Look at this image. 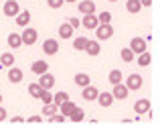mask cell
Listing matches in <instances>:
<instances>
[{"label": "cell", "mask_w": 160, "mask_h": 132, "mask_svg": "<svg viewBox=\"0 0 160 132\" xmlns=\"http://www.w3.org/2000/svg\"><path fill=\"white\" fill-rule=\"evenodd\" d=\"M93 31H95V35H98L99 41H108V39H112V37H113V27H112V23H99L98 27L93 29Z\"/></svg>", "instance_id": "6da1fadb"}, {"label": "cell", "mask_w": 160, "mask_h": 132, "mask_svg": "<svg viewBox=\"0 0 160 132\" xmlns=\"http://www.w3.org/2000/svg\"><path fill=\"white\" fill-rule=\"evenodd\" d=\"M37 39H39V33H37V29H32V27H24V31L20 33V41H22V45H27V47L35 45Z\"/></svg>", "instance_id": "7a4b0ae2"}, {"label": "cell", "mask_w": 160, "mask_h": 132, "mask_svg": "<svg viewBox=\"0 0 160 132\" xmlns=\"http://www.w3.org/2000/svg\"><path fill=\"white\" fill-rule=\"evenodd\" d=\"M142 83H144V79H142L140 73H132V75H128V79H126V87H128L130 92H138V89L142 87Z\"/></svg>", "instance_id": "3957f363"}, {"label": "cell", "mask_w": 160, "mask_h": 132, "mask_svg": "<svg viewBox=\"0 0 160 132\" xmlns=\"http://www.w3.org/2000/svg\"><path fill=\"white\" fill-rule=\"evenodd\" d=\"M43 53L49 55V57L57 55V53H59V43H57V39H45V41H43Z\"/></svg>", "instance_id": "277c9868"}, {"label": "cell", "mask_w": 160, "mask_h": 132, "mask_svg": "<svg viewBox=\"0 0 160 132\" xmlns=\"http://www.w3.org/2000/svg\"><path fill=\"white\" fill-rule=\"evenodd\" d=\"M2 12L6 16H12V18H14V16L20 12L18 2H16V0H6V2H4V6H2Z\"/></svg>", "instance_id": "5b68a950"}, {"label": "cell", "mask_w": 160, "mask_h": 132, "mask_svg": "<svg viewBox=\"0 0 160 132\" xmlns=\"http://www.w3.org/2000/svg\"><path fill=\"white\" fill-rule=\"evenodd\" d=\"M128 93H130V89L126 87V83H116L112 89V96H113V100H128Z\"/></svg>", "instance_id": "8992f818"}, {"label": "cell", "mask_w": 160, "mask_h": 132, "mask_svg": "<svg viewBox=\"0 0 160 132\" xmlns=\"http://www.w3.org/2000/svg\"><path fill=\"white\" fill-rule=\"evenodd\" d=\"M98 93H99V89L95 87V86H83L81 87V98L85 102H95V98H98Z\"/></svg>", "instance_id": "52a82bcc"}, {"label": "cell", "mask_w": 160, "mask_h": 132, "mask_svg": "<svg viewBox=\"0 0 160 132\" xmlns=\"http://www.w3.org/2000/svg\"><path fill=\"white\" fill-rule=\"evenodd\" d=\"M130 49L134 51V55L142 53V51H148V47H146V39H142V37H134V39L130 41Z\"/></svg>", "instance_id": "ba28073f"}, {"label": "cell", "mask_w": 160, "mask_h": 132, "mask_svg": "<svg viewBox=\"0 0 160 132\" xmlns=\"http://www.w3.org/2000/svg\"><path fill=\"white\" fill-rule=\"evenodd\" d=\"M99 24V20H98V14H83V18H81V27H85L87 31H93L95 27Z\"/></svg>", "instance_id": "9c48e42d"}, {"label": "cell", "mask_w": 160, "mask_h": 132, "mask_svg": "<svg viewBox=\"0 0 160 132\" xmlns=\"http://www.w3.org/2000/svg\"><path fill=\"white\" fill-rule=\"evenodd\" d=\"M24 79V73H22V69H18V67H8V82L10 83H20Z\"/></svg>", "instance_id": "30bf717a"}, {"label": "cell", "mask_w": 160, "mask_h": 132, "mask_svg": "<svg viewBox=\"0 0 160 132\" xmlns=\"http://www.w3.org/2000/svg\"><path fill=\"white\" fill-rule=\"evenodd\" d=\"M77 8H79L81 14H93L95 12V2L93 0H79Z\"/></svg>", "instance_id": "8fae6325"}, {"label": "cell", "mask_w": 160, "mask_h": 132, "mask_svg": "<svg viewBox=\"0 0 160 132\" xmlns=\"http://www.w3.org/2000/svg\"><path fill=\"white\" fill-rule=\"evenodd\" d=\"M39 86L43 87V89H51L55 86V77L49 73V71H45V73L39 75Z\"/></svg>", "instance_id": "7c38bea8"}, {"label": "cell", "mask_w": 160, "mask_h": 132, "mask_svg": "<svg viewBox=\"0 0 160 132\" xmlns=\"http://www.w3.org/2000/svg\"><path fill=\"white\" fill-rule=\"evenodd\" d=\"M95 102H98L102 108H109V106L113 104V96L112 92H103V93H98V98H95Z\"/></svg>", "instance_id": "4fadbf2b"}, {"label": "cell", "mask_w": 160, "mask_h": 132, "mask_svg": "<svg viewBox=\"0 0 160 132\" xmlns=\"http://www.w3.org/2000/svg\"><path fill=\"white\" fill-rule=\"evenodd\" d=\"M83 51H85L89 57H98V55L102 53V47H99L98 41H87V45H85V49H83Z\"/></svg>", "instance_id": "5bb4252c"}, {"label": "cell", "mask_w": 160, "mask_h": 132, "mask_svg": "<svg viewBox=\"0 0 160 132\" xmlns=\"http://www.w3.org/2000/svg\"><path fill=\"white\" fill-rule=\"evenodd\" d=\"M134 112L140 116V114H146L150 112V100H146V98H142V100H138L136 104H134Z\"/></svg>", "instance_id": "9a60e30c"}, {"label": "cell", "mask_w": 160, "mask_h": 132, "mask_svg": "<svg viewBox=\"0 0 160 132\" xmlns=\"http://www.w3.org/2000/svg\"><path fill=\"white\" fill-rule=\"evenodd\" d=\"M14 20H16V24H18L20 29L28 27V23H31V12H28V10H24V12H18V14L14 16Z\"/></svg>", "instance_id": "2e32d148"}, {"label": "cell", "mask_w": 160, "mask_h": 132, "mask_svg": "<svg viewBox=\"0 0 160 132\" xmlns=\"http://www.w3.org/2000/svg\"><path fill=\"white\" fill-rule=\"evenodd\" d=\"M73 82L77 83L79 87H83V86H89V83H91V77H89V73H83V71H79V73L73 75Z\"/></svg>", "instance_id": "e0dca14e"}, {"label": "cell", "mask_w": 160, "mask_h": 132, "mask_svg": "<svg viewBox=\"0 0 160 132\" xmlns=\"http://www.w3.org/2000/svg\"><path fill=\"white\" fill-rule=\"evenodd\" d=\"M75 110V102H71V100H65L63 104H59V112L63 114L65 118H69V114Z\"/></svg>", "instance_id": "ac0fdd59"}, {"label": "cell", "mask_w": 160, "mask_h": 132, "mask_svg": "<svg viewBox=\"0 0 160 132\" xmlns=\"http://www.w3.org/2000/svg\"><path fill=\"white\" fill-rule=\"evenodd\" d=\"M31 71L35 75H41V73H45V71H49V63L47 61H35L31 65Z\"/></svg>", "instance_id": "d6986e66"}, {"label": "cell", "mask_w": 160, "mask_h": 132, "mask_svg": "<svg viewBox=\"0 0 160 132\" xmlns=\"http://www.w3.org/2000/svg\"><path fill=\"white\" fill-rule=\"evenodd\" d=\"M73 31L75 29L71 27L69 23H63L61 27H59V37H61V39H71V37H73Z\"/></svg>", "instance_id": "ffe728a7"}, {"label": "cell", "mask_w": 160, "mask_h": 132, "mask_svg": "<svg viewBox=\"0 0 160 132\" xmlns=\"http://www.w3.org/2000/svg\"><path fill=\"white\" fill-rule=\"evenodd\" d=\"M8 47H10V49H18V47H22L20 33H10V35H8Z\"/></svg>", "instance_id": "44dd1931"}, {"label": "cell", "mask_w": 160, "mask_h": 132, "mask_svg": "<svg viewBox=\"0 0 160 132\" xmlns=\"http://www.w3.org/2000/svg\"><path fill=\"white\" fill-rule=\"evenodd\" d=\"M126 10H128L130 14H138V12L142 10L140 0H128V2H126Z\"/></svg>", "instance_id": "7402d4cb"}, {"label": "cell", "mask_w": 160, "mask_h": 132, "mask_svg": "<svg viewBox=\"0 0 160 132\" xmlns=\"http://www.w3.org/2000/svg\"><path fill=\"white\" fill-rule=\"evenodd\" d=\"M150 63H152V55H150L148 51H142V53H138V65H140V67H148Z\"/></svg>", "instance_id": "603a6c76"}, {"label": "cell", "mask_w": 160, "mask_h": 132, "mask_svg": "<svg viewBox=\"0 0 160 132\" xmlns=\"http://www.w3.org/2000/svg\"><path fill=\"white\" fill-rule=\"evenodd\" d=\"M69 120L75 122V124H77V122H83V120H85V112H83L81 108H77V106H75V110L69 114Z\"/></svg>", "instance_id": "cb8c5ba5"}, {"label": "cell", "mask_w": 160, "mask_h": 132, "mask_svg": "<svg viewBox=\"0 0 160 132\" xmlns=\"http://www.w3.org/2000/svg\"><path fill=\"white\" fill-rule=\"evenodd\" d=\"M0 63H2V67H12L14 65V55L12 53H2L0 55Z\"/></svg>", "instance_id": "d4e9b609"}, {"label": "cell", "mask_w": 160, "mask_h": 132, "mask_svg": "<svg viewBox=\"0 0 160 132\" xmlns=\"http://www.w3.org/2000/svg\"><path fill=\"white\" fill-rule=\"evenodd\" d=\"M108 82L112 83V86L120 83L122 82V71L120 69H112V71H109V75H108Z\"/></svg>", "instance_id": "484cf974"}, {"label": "cell", "mask_w": 160, "mask_h": 132, "mask_svg": "<svg viewBox=\"0 0 160 132\" xmlns=\"http://www.w3.org/2000/svg\"><path fill=\"white\" fill-rule=\"evenodd\" d=\"M122 59H124V61L126 63H132L134 61V59H136V55H134V51L132 49H130V47H124V49H122Z\"/></svg>", "instance_id": "4316f807"}, {"label": "cell", "mask_w": 160, "mask_h": 132, "mask_svg": "<svg viewBox=\"0 0 160 132\" xmlns=\"http://www.w3.org/2000/svg\"><path fill=\"white\" fill-rule=\"evenodd\" d=\"M37 100H41L43 104H51V102H53L51 89H41V93H39V98H37Z\"/></svg>", "instance_id": "83f0119b"}, {"label": "cell", "mask_w": 160, "mask_h": 132, "mask_svg": "<svg viewBox=\"0 0 160 132\" xmlns=\"http://www.w3.org/2000/svg\"><path fill=\"white\" fill-rule=\"evenodd\" d=\"M87 41H89L87 37H77V39L73 41V49L75 51H83V49H85V45H87Z\"/></svg>", "instance_id": "f1b7e54d"}, {"label": "cell", "mask_w": 160, "mask_h": 132, "mask_svg": "<svg viewBox=\"0 0 160 132\" xmlns=\"http://www.w3.org/2000/svg\"><path fill=\"white\" fill-rule=\"evenodd\" d=\"M59 112V106L57 104H53V102H51V104H45V108H43V114H45V116H53V114H57Z\"/></svg>", "instance_id": "f546056e"}, {"label": "cell", "mask_w": 160, "mask_h": 132, "mask_svg": "<svg viewBox=\"0 0 160 132\" xmlns=\"http://www.w3.org/2000/svg\"><path fill=\"white\" fill-rule=\"evenodd\" d=\"M65 100H69V93L67 92H57V93H53V104H63Z\"/></svg>", "instance_id": "4dcf8cb0"}, {"label": "cell", "mask_w": 160, "mask_h": 132, "mask_svg": "<svg viewBox=\"0 0 160 132\" xmlns=\"http://www.w3.org/2000/svg\"><path fill=\"white\" fill-rule=\"evenodd\" d=\"M41 89H43V87H41V86H39V82H37V83H31V86H28V93H31V96H32V98H39V93H41Z\"/></svg>", "instance_id": "1f68e13d"}, {"label": "cell", "mask_w": 160, "mask_h": 132, "mask_svg": "<svg viewBox=\"0 0 160 132\" xmlns=\"http://www.w3.org/2000/svg\"><path fill=\"white\" fill-rule=\"evenodd\" d=\"M98 20H99V23H112V12H108V10L99 12V14H98Z\"/></svg>", "instance_id": "d6a6232c"}, {"label": "cell", "mask_w": 160, "mask_h": 132, "mask_svg": "<svg viewBox=\"0 0 160 132\" xmlns=\"http://www.w3.org/2000/svg\"><path fill=\"white\" fill-rule=\"evenodd\" d=\"M47 4H49L51 8H57V10H59V8L65 4V0H47Z\"/></svg>", "instance_id": "836d02e7"}, {"label": "cell", "mask_w": 160, "mask_h": 132, "mask_svg": "<svg viewBox=\"0 0 160 132\" xmlns=\"http://www.w3.org/2000/svg\"><path fill=\"white\" fill-rule=\"evenodd\" d=\"M67 23H69L73 29H79V27H81V20H79V18H75V16H71V18L67 20Z\"/></svg>", "instance_id": "e575fe53"}, {"label": "cell", "mask_w": 160, "mask_h": 132, "mask_svg": "<svg viewBox=\"0 0 160 132\" xmlns=\"http://www.w3.org/2000/svg\"><path fill=\"white\" fill-rule=\"evenodd\" d=\"M6 116H8V112L2 108V104H0V122H4V120H6Z\"/></svg>", "instance_id": "d590c367"}, {"label": "cell", "mask_w": 160, "mask_h": 132, "mask_svg": "<svg viewBox=\"0 0 160 132\" xmlns=\"http://www.w3.org/2000/svg\"><path fill=\"white\" fill-rule=\"evenodd\" d=\"M41 120H43L41 116H31V118H28L27 122H31V124H35V122H41Z\"/></svg>", "instance_id": "8d00e7d4"}, {"label": "cell", "mask_w": 160, "mask_h": 132, "mask_svg": "<svg viewBox=\"0 0 160 132\" xmlns=\"http://www.w3.org/2000/svg\"><path fill=\"white\" fill-rule=\"evenodd\" d=\"M142 6H152V0H140Z\"/></svg>", "instance_id": "74e56055"}, {"label": "cell", "mask_w": 160, "mask_h": 132, "mask_svg": "<svg viewBox=\"0 0 160 132\" xmlns=\"http://www.w3.org/2000/svg\"><path fill=\"white\" fill-rule=\"evenodd\" d=\"M10 122H14V124H18V122H24V120H22V118H20V116H14V118H12Z\"/></svg>", "instance_id": "f35d334b"}, {"label": "cell", "mask_w": 160, "mask_h": 132, "mask_svg": "<svg viewBox=\"0 0 160 132\" xmlns=\"http://www.w3.org/2000/svg\"><path fill=\"white\" fill-rule=\"evenodd\" d=\"M65 2H77V0H65Z\"/></svg>", "instance_id": "ab89813d"}, {"label": "cell", "mask_w": 160, "mask_h": 132, "mask_svg": "<svg viewBox=\"0 0 160 132\" xmlns=\"http://www.w3.org/2000/svg\"><path fill=\"white\" fill-rule=\"evenodd\" d=\"M0 104H2V93H0Z\"/></svg>", "instance_id": "60d3db41"}, {"label": "cell", "mask_w": 160, "mask_h": 132, "mask_svg": "<svg viewBox=\"0 0 160 132\" xmlns=\"http://www.w3.org/2000/svg\"><path fill=\"white\" fill-rule=\"evenodd\" d=\"M109 2H118V0H109Z\"/></svg>", "instance_id": "b9f144b4"}]
</instances>
